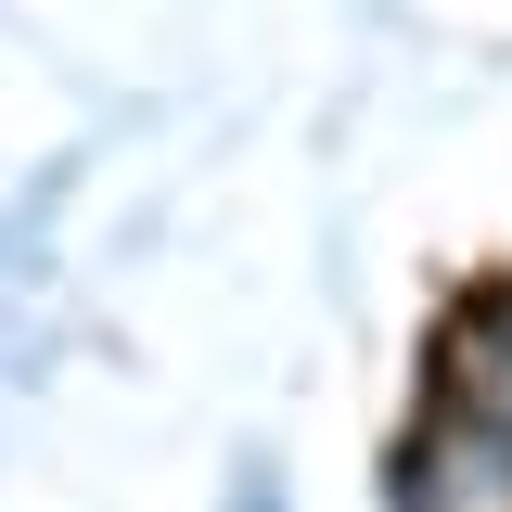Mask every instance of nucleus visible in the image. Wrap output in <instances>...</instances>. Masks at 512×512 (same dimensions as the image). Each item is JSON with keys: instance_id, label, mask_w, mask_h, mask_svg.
I'll list each match as a JSON object with an SVG mask.
<instances>
[{"instance_id": "obj_1", "label": "nucleus", "mask_w": 512, "mask_h": 512, "mask_svg": "<svg viewBox=\"0 0 512 512\" xmlns=\"http://www.w3.org/2000/svg\"><path fill=\"white\" fill-rule=\"evenodd\" d=\"M397 512H512V436H500V423H474V410H448L436 436L410 448Z\"/></svg>"}, {"instance_id": "obj_2", "label": "nucleus", "mask_w": 512, "mask_h": 512, "mask_svg": "<svg viewBox=\"0 0 512 512\" xmlns=\"http://www.w3.org/2000/svg\"><path fill=\"white\" fill-rule=\"evenodd\" d=\"M474 423H500V436H512V320H500V346L474 359Z\"/></svg>"}, {"instance_id": "obj_3", "label": "nucleus", "mask_w": 512, "mask_h": 512, "mask_svg": "<svg viewBox=\"0 0 512 512\" xmlns=\"http://www.w3.org/2000/svg\"><path fill=\"white\" fill-rule=\"evenodd\" d=\"M244 512H282V500H269V487H244Z\"/></svg>"}]
</instances>
